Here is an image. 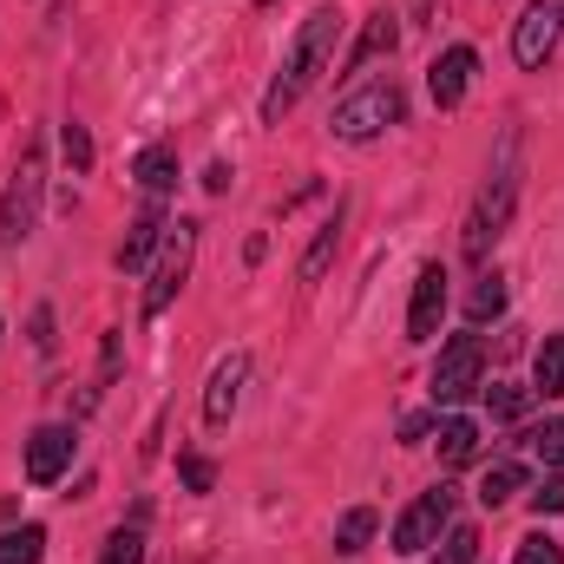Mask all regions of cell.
Segmentation results:
<instances>
[{
    "mask_svg": "<svg viewBox=\"0 0 564 564\" xmlns=\"http://www.w3.org/2000/svg\"><path fill=\"white\" fill-rule=\"evenodd\" d=\"M335 40H341V13H335V7H315V13L302 20V33H295L289 59H282L276 86L263 93V119H270V126H282V112H289L315 79H322V66L335 59Z\"/></svg>",
    "mask_w": 564,
    "mask_h": 564,
    "instance_id": "cell-1",
    "label": "cell"
},
{
    "mask_svg": "<svg viewBox=\"0 0 564 564\" xmlns=\"http://www.w3.org/2000/svg\"><path fill=\"white\" fill-rule=\"evenodd\" d=\"M512 197H519V132L499 139V164H492V177H486L473 217H466V257H486V243H492V237L506 230V217H512Z\"/></svg>",
    "mask_w": 564,
    "mask_h": 564,
    "instance_id": "cell-2",
    "label": "cell"
},
{
    "mask_svg": "<svg viewBox=\"0 0 564 564\" xmlns=\"http://www.w3.org/2000/svg\"><path fill=\"white\" fill-rule=\"evenodd\" d=\"M388 126H401V86H394V79H368V86L348 93V99L335 106V119H328V132L348 139V144L381 139Z\"/></svg>",
    "mask_w": 564,
    "mask_h": 564,
    "instance_id": "cell-3",
    "label": "cell"
},
{
    "mask_svg": "<svg viewBox=\"0 0 564 564\" xmlns=\"http://www.w3.org/2000/svg\"><path fill=\"white\" fill-rule=\"evenodd\" d=\"M40 191H46V158H40V144H26L20 164H13V177H7V197H0V257L13 243H26L33 210H40Z\"/></svg>",
    "mask_w": 564,
    "mask_h": 564,
    "instance_id": "cell-4",
    "label": "cell"
},
{
    "mask_svg": "<svg viewBox=\"0 0 564 564\" xmlns=\"http://www.w3.org/2000/svg\"><path fill=\"white\" fill-rule=\"evenodd\" d=\"M479 388H486V341H479V335H453V341H440V361H433V401L453 408V401H466V394H479Z\"/></svg>",
    "mask_w": 564,
    "mask_h": 564,
    "instance_id": "cell-5",
    "label": "cell"
},
{
    "mask_svg": "<svg viewBox=\"0 0 564 564\" xmlns=\"http://www.w3.org/2000/svg\"><path fill=\"white\" fill-rule=\"evenodd\" d=\"M191 257H197V224H171V230H164V257H158V270L144 282V322L177 302V289L191 276Z\"/></svg>",
    "mask_w": 564,
    "mask_h": 564,
    "instance_id": "cell-6",
    "label": "cell"
},
{
    "mask_svg": "<svg viewBox=\"0 0 564 564\" xmlns=\"http://www.w3.org/2000/svg\"><path fill=\"white\" fill-rule=\"evenodd\" d=\"M446 525H453V486H433V492H421V499L394 519V552H401V558H421L426 545H440Z\"/></svg>",
    "mask_w": 564,
    "mask_h": 564,
    "instance_id": "cell-7",
    "label": "cell"
},
{
    "mask_svg": "<svg viewBox=\"0 0 564 564\" xmlns=\"http://www.w3.org/2000/svg\"><path fill=\"white\" fill-rule=\"evenodd\" d=\"M558 33H564V0H532V7L519 13V26H512V59H519L525 73H539V66L552 59Z\"/></svg>",
    "mask_w": 564,
    "mask_h": 564,
    "instance_id": "cell-8",
    "label": "cell"
},
{
    "mask_svg": "<svg viewBox=\"0 0 564 564\" xmlns=\"http://www.w3.org/2000/svg\"><path fill=\"white\" fill-rule=\"evenodd\" d=\"M473 73H479V53H473V46H446V53L426 66V93H433V106H440V112H453V106L466 99Z\"/></svg>",
    "mask_w": 564,
    "mask_h": 564,
    "instance_id": "cell-9",
    "label": "cell"
},
{
    "mask_svg": "<svg viewBox=\"0 0 564 564\" xmlns=\"http://www.w3.org/2000/svg\"><path fill=\"white\" fill-rule=\"evenodd\" d=\"M243 381H250V355H243V348H230V355L217 361L210 388H204V421H210V426H230L237 401H243Z\"/></svg>",
    "mask_w": 564,
    "mask_h": 564,
    "instance_id": "cell-10",
    "label": "cell"
},
{
    "mask_svg": "<svg viewBox=\"0 0 564 564\" xmlns=\"http://www.w3.org/2000/svg\"><path fill=\"white\" fill-rule=\"evenodd\" d=\"M440 315H446V270L426 263L421 276H414V302H408V341H433Z\"/></svg>",
    "mask_w": 564,
    "mask_h": 564,
    "instance_id": "cell-11",
    "label": "cell"
},
{
    "mask_svg": "<svg viewBox=\"0 0 564 564\" xmlns=\"http://www.w3.org/2000/svg\"><path fill=\"white\" fill-rule=\"evenodd\" d=\"M66 466H73V426H40L26 440V479L33 486H53Z\"/></svg>",
    "mask_w": 564,
    "mask_h": 564,
    "instance_id": "cell-12",
    "label": "cell"
},
{
    "mask_svg": "<svg viewBox=\"0 0 564 564\" xmlns=\"http://www.w3.org/2000/svg\"><path fill=\"white\" fill-rule=\"evenodd\" d=\"M164 230H171V224H164L158 210H144L139 224L126 230V243H119V270H144V263H151V250L164 243Z\"/></svg>",
    "mask_w": 564,
    "mask_h": 564,
    "instance_id": "cell-13",
    "label": "cell"
},
{
    "mask_svg": "<svg viewBox=\"0 0 564 564\" xmlns=\"http://www.w3.org/2000/svg\"><path fill=\"white\" fill-rule=\"evenodd\" d=\"M394 40H401V26H394V13H375V20L361 26V40H355V53H348V73H361V66H375L381 53H394Z\"/></svg>",
    "mask_w": 564,
    "mask_h": 564,
    "instance_id": "cell-14",
    "label": "cell"
},
{
    "mask_svg": "<svg viewBox=\"0 0 564 564\" xmlns=\"http://www.w3.org/2000/svg\"><path fill=\"white\" fill-rule=\"evenodd\" d=\"M132 177H139L151 197H164V191L177 184V151H171V144H144L139 164H132Z\"/></svg>",
    "mask_w": 564,
    "mask_h": 564,
    "instance_id": "cell-15",
    "label": "cell"
},
{
    "mask_svg": "<svg viewBox=\"0 0 564 564\" xmlns=\"http://www.w3.org/2000/svg\"><path fill=\"white\" fill-rule=\"evenodd\" d=\"M519 492H525V466H512V459H499V466L479 479V506H492V512H499L506 499H519Z\"/></svg>",
    "mask_w": 564,
    "mask_h": 564,
    "instance_id": "cell-16",
    "label": "cell"
},
{
    "mask_svg": "<svg viewBox=\"0 0 564 564\" xmlns=\"http://www.w3.org/2000/svg\"><path fill=\"white\" fill-rule=\"evenodd\" d=\"M466 459H479V426L446 421L440 426V466H466Z\"/></svg>",
    "mask_w": 564,
    "mask_h": 564,
    "instance_id": "cell-17",
    "label": "cell"
},
{
    "mask_svg": "<svg viewBox=\"0 0 564 564\" xmlns=\"http://www.w3.org/2000/svg\"><path fill=\"white\" fill-rule=\"evenodd\" d=\"M375 525H381V519H375V506H355V512H341V525H335V552H348V558H355V552H368Z\"/></svg>",
    "mask_w": 564,
    "mask_h": 564,
    "instance_id": "cell-18",
    "label": "cell"
},
{
    "mask_svg": "<svg viewBox=\"0 0 564 564\" xmlns=\"http://www.w3.org/2000/svg\"><path fill=\"white\" fill-rule=\"evenodd\" d=\"M40 558H46V525L0 532V564H40Z\"/></svg>",
    "mask_w": 564,
    "mask_h": 564,
    "instance_id": "cell-19",
    "label": "cell"
},
{
    "mask_svg": "<svg viewBox=\"0 0 564 564\" xmlns=\"http://www.w3.org/2000/svg\"><path fill=\"white\" fill-rule=\"evenodd\" d=\"M532 381H539V394H564V335H545V348H539V361H532Z\"/></svg>",
    "mask_w": 564,
    "mask_h": 564,
    "instance_id": "cell-20",
    "label": "cell"
},
{
    "mask_svg": "<svg viewBox=\"0 0 564 564\" xmlns=\"http://www.w3.org/2000/svg\"><path fill=\"white\" fill-rule=\"evenodd\" d=\"M466 315H473V322H492V315H506V276H479V282H473V295H466Z\"/></svg>",
    "mask_w": 564,
    "mask_h": 564,
    "instance_id": "cell-21",
    "label": "cell"
},
{
    "mask_svg": "<svg viewBox=\"0 0 564 564\" xmlns=\"http://www.w3.org/2000/svg\"><path fill=\"white\" fill-rule=\"evenodd\" d=\"M335 243H341V224H322V237L308 243V257H302V289H315L322 270H328V257H335Z\"/></svg>",
    "mask_w": 564,
    "mask_h": 564,
    "instance_id": "cell-22",
    "label": "cell"
},
{
    "mask_svg": "<svg viewBox=\"0 0 564 564\" xmlns=\"http://www.w3.org/2000/svg\"><path fill=\"white\" fill-rule=\"evenodd\" d=\"M433 564H479V525H446V545Z\"/></svg>",
    "mask_w": 564,
    "mask_h": 564,
    "instance_id": "cell-23",
    "label": "cell"
},
{
    "mask_svg": "<svg viewBox=\"0 0 564 564\" xmlns=\"http://www.w3.org/2000/svg\"><path fill=\"white\" fill-rule=\"evenodd\" d=\"M99 564H144V532L139 525H119V532L106 539V558Z\"/></svg>",
    "mask_w": 564,
    "mask_h": 564,
    "instance_id": "cell-24",
    "label": "cell"
},
{
    "mask_svg": "<svg viewBox=\"0 0 564 564\" xmlns=\"http://www.w3.org/2000/svg\"><path fill=\"white\" fill-rule=\"evenodd\" d=\"M486 408H492L499 421H519V414L532 408V388H506V381H499V388H486Z\"/></svg>",
    "mask_w": 564,
    "mask_h": 564,
    "instance_id": "cell-25",
    "label": "cell"
},
{
    "mask_svg": "<svg viewBox=\"0 0 564 564\" xmlns=\"http://www.w3.org/2000/svg\"><path fill=\"white\" fill-rule=\"evenodd\" d=\"M532 453L552 466V473H564V421H545L539 433H532Z\"/></svg>",
    "mask_w": 564,
    "mask_h": 564,
    "instance_id": "cell-26",
    "label": "cell"
},
{
    "mask_svg": "<svg viewBox=\"0 0 564 564\" xmlns=\"http://www.w3.org/2000/svg\"><path fill=\"white\" fill-rule=\"evenodd\" d=\"M532 512H539V519H558L564 512V473H552V479L532 486Z\"/></svg>",
    "mask_w": 564,
    "mask_h": 564,
    "instance_id": "cell-27",
    "label": "cell"
},
{
    "mask_svg": "<svg viewBox=\"0 0 564 564\" xmlns=\"http://www.w3.org/2000/svg\"><path fill=\"white\" fill-rule=\"evenodd\" d=\"M519 564H564V545L545 539V532H532V539H519Z\"/></svg>",
    "mask_w": 564,
    "mask_h": 564,
    "instance_id": "cell-28",
    "label": "cell"
},
{
    "mask_svg": "<svg viewBox=\"0 0 564 564\" xmlns=\"http://www.w3.org/2000/svg\"><path fill=\"white\" fill-rule=\"evenodd\" d=\"M59 139H66V164H73V171H93V139H86V126H66Z\"/></svg>",
    "mask_w": 564,
    "mask_h": 564,
    "instance_id": "cell-29",
    "label": "cell"
},
{
    "mask_svg": "<svg viewBox=\"0 0 564 564\" xmlns=\"http://www.w3.org/2000/svg\"><path fill=\"white\" fill-rule=\"evenodd\" d=\"M184 486H191V492H210V486H217V466L197 459V453H184Z\"/></svg>",
    "mask_w": 564,
    "mask_h": 564,
    "instance_id": "cell-30",
    "label": "cell"
},
{
    "mask_svg": "<svg viewBox=\"0 0 564 564\" xmlns=\"http://www.w3.org/2000/svg\"><path fill=\"white\" fill-rule=\"evenodd\" d=\"M421 433H433V414H408L401 421V440H421Z\"/></svg>",
    "mask_w": 564,
    "mask_h": 564,
    "instance_id": "cell-31",
    "label": "cell"
}]
</instances>
